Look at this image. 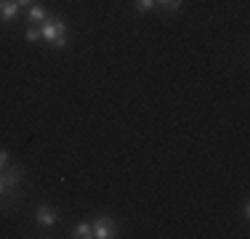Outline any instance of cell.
Returning <instances> with one entry per match:
<instances>
[{"label": "cell", "mask_w": 250, "mask_h": 239, "mask_svg": "<svg viewBox=\"0 0 250 239\" xmlns=\"http://www.w3.org/2000/svg\"><path fill=\"white\" fill-rule=\"evenodd\" d=\"M0 178H3L5 189H16L21 181H24V170H19V167H8V170L0 173Z\"/></svg>", "instance_id": "obj_3"}, {"label": "cell", "mask_w": 250, "mask_h": 239, "mask_svg": "<svg viewBox=\"0 0 250 239\" xmlns=\"http://www.w3.org/2000/svg\"><path fill=\"white\" fill-rule=\"evenodd\" d=\"M136 8L139 11H154L157 3H154V0H136Z\"/></svg>", "instance_id": "obj_8"}, {"label": "cell", "mask_w": 250, "mask_h": 239, "mask_svg": "<svg viewBox=\"0 0 250 239\" xmlns=\"http://www.w3.org/2000/svg\"><path fill=\"white\" fill-rule=\"evenodd\" d=\"M5 194V183H3V178H0V197Z\"/></svg>", "instance_id": "obj_13"}, {"label": "cell", "mask_w": 250, "mask_h": 239, "mask_svg": "<svg viewBox=\"0 0 250 239\" xmlns=\"http://www.w3.org/2000/svg\"><path fill=\"white\" fill-rule=\"evenodd\" d=\"M29 3H32V0H16V5H19V8H27Z\"/></svg>", "instance_id": "obj_12"}, {"label": "cell", "mask_w": 250, "mask_h": 239, "mask_svg": "<svg viewBox=\"0 0 250 239\" xmlns=\"http://www.w3.org/2000/svg\"><path fill=\"white\" fill-rule=\"evenodd\" d=\"M91 226H93V237H99V239H112L115 237V223H112L109 218H96Z\"/></svg>", "instance_id": "obj_2"}, {"label": "cell", "mask_w": 250, "mask_h": 239, "mask_svg": "<svg viewBox=\"0 0 250 239\" xmlns=\"http://www.w3.org/2000/svg\"><path fill=\"white\" fill-rule=\"evenodd\" d=\"M157 5H163V8H168V11H176L178 5H181V0H154Z\"/></svg>", "instance_id": "obj_9"}, {"label": "cell", "mask_w": 250, "mask_h": 239, "mask_svg": "<svg viewBox=\"0 0 250 239\" xmlns=\"http://www.w3.org/2000/svg\"><path fill=\"white\" fill-rule=\"evenodd\" d=\"M72 237H75V239H91V237H93V226H91V223H80V226L72 231Z\"/></svg>", "instance_id": "obj_7"}, {"label": "cell", "mask_w": 250, "mask_h": 239, "mask_svg": "<svg viewBox=\"0 0 250 239\" xmlns=\"http://www.w3.org/2000/svg\"><path fill=\"white\" fill-rule=\"evenodd\" d=\"M51 19V14L45 8H38V5H35V8H29V21H48Z\"/></svg>", "instance_id": "obj_6"}, {"label": "cell", "mask_w": 250, "mask_h": 239, "mask_svg": "<svg viewBox=\"0 0 250 239\" xmlns=\"http://www.w3.org/2000/svg\"><path fill=\"white\" fill-rule=\"evenodd\" d=\"M35 218H38L40 226H53V223H56V213H53V207H48V205H40Z\"/></svg>", "instance_id": "obj_4"}, {"label": "cell", "mask_w": 250, "mask_h": 239, "mask_svg": "<svg viewBox=\"0 0 250 239\" xmlns=\"http://www.w3.org/2000/svg\"><path fill=\"white\" fill-rule=\"evenodd\" d=\"M40 38H45L48 43H53L56 48H67V24H64L59 16H51L48 21L40 27Z\"/></svg>", "instance_id": "obj_1"}, {"label": "cell", "mask_w": 250, "mask_h": 239, "mask_svg": "<svg viewBox=\"0 0 250 239\" xmlns=\"http://www.w3.org/2000/svg\"><path fill=\"white\" fill-rule=\"evenodd\" d=\"M40 38V27H29L27 29V40H38Z\"/></svg>", "instance_id": "obj_10"}, {"label": "cell", "mask_w": 250, "mask_h": 239, "mask_svg": "<svg viewBox=\"0 0 250 239\" xmlns=\"http://www.w3.org/2000/svg\"><path fill=\"white\" fill-rule=\"evenodd\" d=\"M16 11H19L16 0H0V21H11L16 16Z\"/></svg>", "instance_id": "obj_5"}, {"label": "cell", "mask_w": 250, "mask_h": 239, "mask_svg": "<svg viewBox=\"0 0 250 239\" xmlns=\"http://www.w3.org/2000/svg\"><path fill=\"white\" fill-rule=\"evenodd\" d=\"M5 165H8V154L0 149V170H5Z\"/></svg>", "instance_id": "obj_11"}]
</instances>
